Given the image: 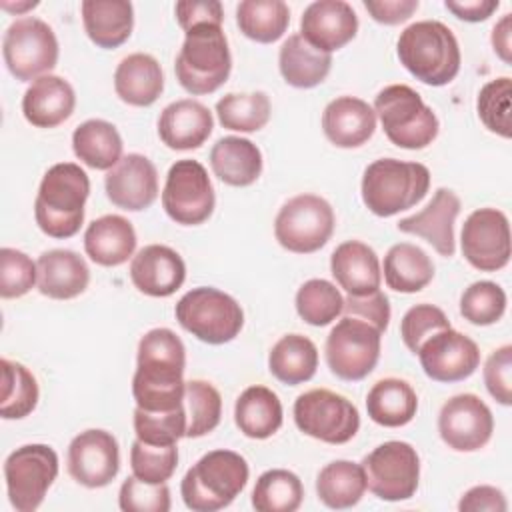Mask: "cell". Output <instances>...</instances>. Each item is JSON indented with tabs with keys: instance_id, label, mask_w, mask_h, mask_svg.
<instances>
[{
	"instance_id": "8",
	"label": "cell",
	"mask_w": 512,
	"mask_h": 512,
	"mask_svg": "<svg viewBox=\"0 0 512 512\" xmlns=\"http://www.w3.org/2000/svg\"><path fill=\"white\" fill-rule=\"evenodd\" d=\"M178 324L206 344H226L244 326L240 304L226 292L212 286L188 290L174 308Z\"/></svg>"
},
{
	"instance_id": "47",
	"label": "cell",
	"mask_w": 512,
	"mask_h": 512,
	"mask_svg": "<svg viewBox=\"0 0 512 512\" xmlns=\"http://www.w3.org/2000/svg\"><path fill=\"white\" fill-rule=\"evenodd\" d=\"M506 312V292L490 280L470 284L460 296V314L474 326H490Z\"/></svg>"
},
{
	"instance_id": "7",
	"label": "cell",
	"mask_w": 512,
	"mask_h": 512,
	"mask_svg": "<svg viewBox=\"0 0 512 512\" xmlns=\"http://www.w3.org/2000/svg\"><path fill=\"white\" fill-rule=\"evenodd\" d=\"M374 112L392 144L422 150L438 136L440 122L422 96L406 84H390L376 94Z\"/></svg>"
},
{
	"instance_id": "43",
	"label": "cell",
	"mask_w": 512,
	"mask_h": 512,
	"mask_svg": "<svg viewBox=\"0 0 512 512\" xmlns=\"http://www.w3.org/2000/svg\"><path fill=\"white\" fill-rule=\"evenodd\" d=\"M270 98L264 92H230L216 102V114L224 128L234 132H258L270 120Z\"/></svg>"
},
{
	"instance_id": "32",
	"label": "cell",
	"mask_w": 512,
	"mask_h": 512,
	"mask_svg": "<svg viewBox=\"0 0 512 512\" xmlns=\"http://www.w3.org/2000/svg\"><path fill=\"white\" fill-rule=\"evenodd\" d=\"M210 166L224 184L244 188L262 174V152L248 138L224 136L210 150Z\"/></svg>"
},
{
	"instance_id": "37",
	"label": "cell",
	"mask_w": 512,
	"mask_h": 512,
	"mask_svg": "<svg viewBox=\"0 0 512 512\" xmlns=\"http://www.w3.org/2000/svg\"><path fill=\"white\" fill-rule=\"evenodd\" d=\"M122 138L114 124L92 118L82 122L72 132V150L76 158L94 168V170H110L122 158Z\"/></svg>"
},
{
	"instance_id": "19",
	"label": "cell",
	"mask_w": 512,
	"mask_h": 512,
	"mask_svg": "<svg viewBox=\"0 0 512 512\" xmlns=\"http://www.w3.org/2000/svg\"><path fill=\"white\" fill-rule=\"evenodd\" d=\"M68 474L86 488L108 486L120 470L118 440L100 428H90L72 438L66 456Z\"/></svg>"
},
{
	"instance_id": "16",
	"label": "cell",
	"mask_w": 512,
	"mask_h": 512,
	"mask_svg": "<svg viewBox=\"0 0 512 512\" xmlns=\"http://www.w3.org/2000/svg\"><path fill=\"white\" fill-rule=\"evenodd\" d=\"M460 248L470 266L496 272L510 262V224L498 208L474 210L462 226Z\"/></svg>"
},
{
	"instance_id": "56",
	"label": "cell",
	"mask_w": 512,
	"mask_h": 512,
	"mask_svg": "<svg viewBox=\"0 0 512 512\" xmlns=\"http://www.w3.org/2000/svg\"><path fill=\"white\" fill-rule=\"evenodd\" d=\"M460 512H506L508 502L500 488L480 484L464 492V496L458 502Z\"/></svg>"
},
{
	"instance_id": "40",
	"label": "cell",
	"mask_w": 512,
	"mask_h": 512,
	"mask_svg": "<svg viewBox=\"0 0 512 512\" xmlns=\"http://www.w3.org/2000/svg\"><path fill=\"white\" fill-rule=\"evenodd\" d=\"M236 24L246 38L272 44L284 36L290 10L282 0H244L236 6Z\"/></svg>"
},
{
	"instance_id": "52",
	"label": "cell",
	"mask_w": 512,
	"mask_h": 512,
	"mask_svg": "<svg viewBox=\"0 0 512 512\" xmlns=\"http://www.w3.org/2000/svg\"><path fill=\"white\" fill-rule=\"evenodd\" d=\"M118 506L124 512H168L172 506L170 488L166 482L150 484L132 474L120 486Z\"/></svg>"
},
{
	"instance_id": "6",
	"label": "cell",
	"mask_w": 512,
	"mask_h": 512,
	"mask_svg": "<svg viewBox=\"0 0 512 512\" xmlns=\"http://www.w3.org/2000/svg\"><path fill=\"white\" fill-rule=\"evenodd\" d=\"M174 70L186 92L194 96L216 92L232 70V56L222 26L200 24L190 28L176 56Z\"/></svg>"
},
{
	"instance_id": "46",
	"label": "cell",
	"mask_w": 512,
	"mask_h": 512,
	"mask_svg": "<svg viewBox=\"0 0 512 512\" xmlns=\"http://www.w3.org/2000/svg\"><path fill=\"white\" fill-rule=\"evenodd\" d=\"M186 408L184 404L166 412H150L144 408L134 410L136 438L152 446H172L186 436Z\"/></svg>"
},
{
	"instance_id": "28",
	"label": "cell",
	"mask_w": 512,
	"mask_h": 512,
	"mask_svg": "<svg viewBox=\"0 0 512 512\" xmlns=\"http://www.w3.org/2000/svg\"><path fill=\"white\" fill-rule=\"evenodd\" d=\"M38 290L52 300H70L80 296L90 282V270L84 258L72 250L56 248L44 252L38 262Z\"/></svg>"
},
{
	"instance_id": "15",
	"label": "cell",
	"mask_w": 512,
	"mask_h": 512,
	"mask_svg": "<svg viewBox=\"0 0 512 512\" xmlns=\"http://www.w3.org/2000/svg\"><path fill=\"white\" fill-rule=\"evenodd\" d=\"M216 196L206 168L198 160H176L162 190V208L182 226H198L214 212Z\"/></svg>"
},
{
	"instance_id": "31",
	"label": "cell",
	"mask_w": 512,
	"mask_h": 512,
	"mask_svg": "<svg viewBox=\"0 0 512 512\" xmlns=\"http://www.w3.org/2000/svg\"><path fill=\"white\" fill-rule=\"evenodd\" d=\"M82 24L88 38L100 48L122 46L134 28V8L128 0H84Z\"/></svg>"
},
{
	"instance_id": "26",
	"label": "cell",
	"mask_w": 512,
	"mask_h": 512,
	"mask_svg": "<svg viewBox=\"0 0 512 512\" xmlns=\"http://www.w3.org/2000/svg\"><path fill=\"white\" fill-rule=\"evenodd\" d=\"M330 272L336 284L350 296H366L380 290V260L376 252L360 240H346L334 248Z\"/></svg>"
},
{
	"instance_id": "49",
	"label": "cell",
	"mask_w": 512,
	"mask_h": 512,
	"mask_svg": "<svg viewBox=\"0 0 512 512\" xmlns=\"http://www.w3.org/2000/svg\"><path fill=\"white\" fill-rule=\"evenodd\" d=\"M178 466V448L172 446H152L142 440H134L130 448V468L132 474L150 484H162L172 478Z\"/></svg>"
},
{
	"instance_id": "5",
	"label": "cell",
	"mask_w": 512,
	"mask_h": 512,
	"mask_svg": "<svg viewBox=\"0 0 512 512\" xmlns=\"http://www.w3.org/2000/svg\"><path fill=\"white\" fill-rule=\"evenodd\" d=\"M430 188V170L420 162L380 158L366 166L362 176V202L380 216L388 218L416 206Z\"/></svg>"
},
{
	"instance_id": "51",
	"label": "cell",
	"mask_w": 512,
	"mask_h": 512,
	"mask_svg": "<svg viewBox=\"0 0 512 512\" xmlns=\"http://www.w3.org/2000/svg\"><path fill=\"white\" fill-rule=\"evenodd\" d=\"M444 328H450V320L442 308L434 304H416L402 316L400 336L404 346L412 354H418L422 342Z\"/></svg>"
},
{
	"instance_id": "9",
	"label": "cell",
	"mask_w": 512,
	"mask_h": 512,
	"mask_svg": "<svg viewBox=\"0 0 512 512\" xmlns=\"http://www.w3.org/2000/svg\"><path fill=\"white\" fill-rule=\"evenodd\" d=\"M2 56L8 72L16 80L34 82L46 76L58 62L56 34L40 18H18L4 32Z\"/></svg>"
},
{
	"instance_id": "2",
	"label": "cell",
	"mask_w": 512,
	"mask_h": 512,
	"mask_svg": "<svg viewBox=\"0 0 512 512\" xmlns=\"http://www.w3.org/2000/svg\"><path fill=\"white\" fill-rule=\"evenodd\" d=\"M90 194L88 174L74 162H58L46 170L34 200L38 228L50 238H72L84 222Z\"/></svg>"
},
{
	"instance_id": "39",
	"label": "cell",
	"mask_w": 512,
	"mask_h": 512,
	"mask_svg": "<svg viewBox=\"0 0 512 512\" xmlns=\"http://www.w3.org/2000/svg\"><path fill=\"white\" fill-rule=\"evenodd\" d=\"M366 492V476L360 464L350 460H334L326 464L316 478V494L320 502L332 510L356 506Z\"/></svg>"
},
{
	"instance_id": "48",
	"label": "cell",
	"mask_w": 512,
	"mask_h": 512,
	"mask_svg": "<svg viewBox=\"0 0 512 512\" xmlns=\"http://www.w3.org/2000/svg\"><path fill=\"white\" fill-rule=\"evenodd\" d=\"M510 98H512V80L508 76H500V78L486 82L480 88V94L476 100V110H478L482 124L490 132H494L502 138L512 136Z\"/></svg>"
},
{
	"instance_id": "44",
	"label": "cell",
	"mask_w": 512,
	"mask_h": 512,
	"mask_svg": "<svg viewBox=\"0 0 512 512\" xmlns=\"http://www.w3.org/2000/svg\"><path fill=\"white\" fill-rule=\"evenodd\" d=\"M186 438H200L212 432L222 418L220 392L206 380H190L184 386Z\"/></svg>"
},
{
	"instance_id": "42",
	"label": "cell",
	"mask_w": 512,
	"mask_h": 512,
	"mask_svg": "<svg viewBox=\"0 0 512 512\" xmlns=\"http://www.w3.org/2000/svg\"><path fill=\"white\" fill-rule=\"evenodd\" d=\"M2 368V398L0 416L4 420L26 418L38 404V382L34 374L20 362L8 358L0 360Z\"/></svg>"
},
{
	"instance_id": "34",
	"label": "cell",
	"mask_w": 512,
	"mask_h": 512,
	"mask_svg": "<svg viewBox=\"0 0 512 512\" xmlns=\"http://www.w3.org/2000/svg\"><path fill=\"white\" fill-rule=\"evenodd\" d=\"M278 68L286 84L294 88H314L326 80L332 68V54L320 52L300 34H292L280 46Z\"/></svg>"
},
{
	"instance_id": "18",
	"label": "cell",
	"mask_w": 512,
	"mask_h": 512,
	"mask_svg": "<svg viewBox=\"0 0 512 512\" xmlns=\"http://www.w3.org/2000/svg\"><path fill=\"white\" fill-rule=\"evenodd\" d=\"M418 358L428 378L448 384L466 380L476 372L480 366V348L470 336L450 326L424 340Z\"/></svg>"
},
{
	"instance_id": "36",
	"label": "cell",
	"mask_w": 512,
	"mask_h": 512,
	"mask_svg": "<svg viewBox=\"0 0 512 512\" xmlns=\"http://www.w3.org/2000/svg\"><path fill=\"white\" fill-rule=\"evenodd\" d=\"M434 278L430 256L416 244H394L384 256V282L394 292L414 294L426 288Z\"/></svg>"
},
{
	"instance_id": "60",
	"label": "cell",
	"mask_w": 512,
	"mask_h": 512,
	"mask_svg": "<svg viewBox=\"0 0 512 512\" xmlns=\"http://www.w3.org/2000/svg\"><path fill=\"white\" fill-rule=\"evenodd\" d=\"M36 6H38V2H36V0H32V2H22V4L2 2V8H4V10H8V12H16V14H20V12H24V10H30V8H36Z\"/></svg>"
},
{
	"instance_id": "59",
	"label": "cell",
	"mask_w": 512,
	"mask_h": 512,
	"mask_svg": "<svg viewBox=\"0 0 512 512\" xmlns=\"http://www.w3.org/2000/svg\"><path fill=\"white\" fill-rule=\"evenodd\" d=\"M492 48L502 62H512V14H504L492 28Z\"/></svg>"
},
{
	"instance_id": "12",
	"label": "cell",
	"mask_w": 512,
	"mask_h": 512,
	"mask_svg": "<svg viewBox=\"0 0 512 512\" xmlns=\"http://www.w3.org/2000/svg\"><path fill=\"white\" fill-rule=\"evenodd\" d=\"M58 476V454L48 444H24L4 460L8 500L18 512H34Z\"/></svg>"
},
{
	"instance_id": "54",
	"label": "cell",
	"mask_w": 512,
	"mask_h": 512,
	"mask_svg": "<svg viewBox=\"0 0 512 512\" xmlns=\"http://www.w3.org/2000/svg\"><path fill=\"white\" fill-rule=\"evenodd\" d=\"M342 314L360 318L384 334V330L388 328V322H390L388 296L382 290H376L366 296H350L348 294V298H344Z\"/></svg>"
},
{
	"instance_id": "22",
	"label": "cell",
	"mask_w": 512,
	"mask_h": 512,
	"mask_svg": "<svg viewBox=\"0 0 512 512\" xmlns=\"http://www.w3.org/2000/svg\"><path fill=\"white\" fill-rule=\"evenodd\" d=\"M460 198L448 188H438L432 200L416 214L398 222V230L424 238L440 256H454V222L460 214Z\"/></svg>"
},
{
	"instance_id": "1",
	"label": "cell",
	"mask_w": 512,
	"mask_h": 512,
	"mask_svg": "<svg viewBox=\"0 0 512 512\" xmlns=\"http://www.w3.org/2000/svg\"><path fill=\"white\" fill-rule=\"evenodd\" d=\"M186 348L170 328H152L138 342L132 396L138 408L166 412L184 404Z\"/></svg>"
},
{
	"instance_id": "21",
	"label": "cell",
	"mask_w": 512,
	"mask_h": 512,
	"mask_svg": "<svg viewBox=\"0 0 512 512\" xmlns=\"http://www.w3.org/2000/svg\"><path fill=\"white\" fill-rule=\"evenodd\" d=\"M358 32V16L344 0H316L300 18V36L316 50L332 54Z\"/></svg>"
},
{
	"instance_id": "53",
	"label": "cell",
	"mask_w": 512,
	"mask_h": 512,
	"mask_svg": "<svg viewBox=\"0 0 512 512\" xmlns=\"http://www.w3.org/2000/svg\"><path fill=\"white\" fill-rule=\"evenodd\" d=\"M484 384L490 396L502 406L512 404V346L496 348L484 364Z\"/></svg>"
},
{
	"instance_id": "11",
	"label": "cell",
	"mask_w": 512,
	"mask_h": 512,
	"mask_svg": "<svg viewBox=\"0 0 512 512\" xmlns=\"http://www.w3.org/2000/svg\"><path fill=\"white\" fill-rule=\"evenodd\" d=\"M294 422L310 438L326 444H346L360 428V414L346 396L314 388L296 398Z\"/></svg>"
},
{
	"instance_id": "50",
	"label": "cell",
	"mask_w": 512,
	"mask_h": 512,
	"mask_svg": "<svg viewBox=\"0 0 512 512\" xmlns=\"http://www.w3.org/2000/svg\"><path fill=\"white\" fill-rule=\"evenodd\" d=\"M38 284V266L16 248L0 250V296L20 298Z\"/></svg>"
},
{
	"instance_id": "25",
	"label": "cell",
	"mask_w": 512,
	"mask_h": 512,
	"mask_svg": "<svg viewBox=\"0 0 512 512\" xmlns=\"http://www.w3.org/2000/svg\"><path fill=\"white\" fill-rule=\"evenodd\" d=\"M322 130L338 148H358L368 142L376 130L374 108L356 96H340L326 104L322 112Z\"/></svg>"
},
{
	"instance_id": "41",
	"label": "cell",
	"mask_w": 512,
	"mask_h": 512,
	"mask_svg": "<svg viewBox=\"0 0 512 512\" xmlns=\"http://www.w3.org/2000/svg\"><path fill=\"white\" fill-rule=\"evenodd\" d=\"M304 500L300 478L284 468H272L258 476L252 490V506L258 512H294Z\"/></svg>"
},
{
	"instance_id": "4",
	"label": "cell",
	"mask_w": 512,
	"mask_h": 512,
	"mask_svg": "<svg viewBox=\"0 0 512 512\" xmlns=\"http://www.w3.org/2000/svg\"><path fill=\"white\" fill-rule=\"evenodd\" d=\"M250 476L248 462L234 450H212L204 454L180 482L186 508L194 512H216L232 504Z\"/></svg>"
},
{
	"instance_id": "33",
	"label": "cell",
	"mask_w": 512,
	"mask_h": 512,
	"mask_svg": "<svg viewBox=\"0 0 512 512\" xmlns=\"http://www.w3.org/2000/svg\"><path fill=\"white\" fill-rule=\"evenodd\" d=\"M282 402L266 386H248L234 404V422L240 432L254 440H266L282 426Z\"/></svg>"
},
{
	"instance_id": "14",
	"label": "cell",
	"mask_w": 512,
	"mask_h": 512,
	"mask_svg": "<svg viewBox=\"0 0 512 512\" xmlns=\"http://www.w3.org/2000/svg\"><path fill=\"white\" fill-rule=\"evenodd\" d=\"M382 332L372 324L344 316L326 338V364L340 380L366 378L378 364Z\"/></svg>"
},
{
	"instance_id": "10",
	"label": "cell",
	"mask_w": 512,
	"mask_h": 512,
	"mask_svg": "<svg viewBox=\"0 0 512 512\" xmlns=\"http://www.w3.org/2000/svg\"><path fill=\"white\" fill-rule=\"evenodd\" d=\"M334 224V210L324 198L316 194H298L278 210L274 236L288 252L312 254L330 240Z\"/></svg>"
},
{
	"instance_id": "38",
	"label": "cell",
	"mask_w": 512,
	"mask_h": 512,
	"mask_svg": "<svg viewBox=\"0 0 512 512\" xmlns=\"http://www.w3.org/2000/svg\"><path fill=\"white\" fill-rule=\"evenodd\" d=\"M318 368V348L302 334L282 336L268 354V370L282 384L308 382Z\"/></svg>"
},
{
	"instance_id": "57",
	"label": "cell",
	"mask_w": 512,
	"mask_h": 512,
	"mask_svg": "<svg viewBox=\"0 0 512 512\" xmlns=\"http://www.w3.org/2000/svg\"><path fill=\"white\" fill-rule=\"evenodd\" d=\"M364 8L376 22L396 26L418 10V0H364Z\"/></svg>"
},
{
	"instance_id": "13",
	"label": "cell",
	"mask_w": 512,
	"mask_h": 512,
	"mask_svg": "<svg viewBox=\"0 0 512 512\" xmlns=\"http://www.w3.org/2000/svg\"><path fill=\"white\" fill-rule=\"evenodd\" d=\"M360 466L366 476V488L380 500H408L418 488L420 458L408 442H384L366 454Z\"/></svg>"
},
{
	"instance_id": "30",
	"label": "cell",
	"mask_w": 512,
	"mask_h": 512,
	"mask_svg": "<svg viewBox=\"0 0 512 512\" xmlns=\"http://www.w3.org/2000/svg\"><path fill=\"white\" fill-rule=\"evenodd\" d=\"M116 96L130 106H150L164 90L160 62L144 52L128 54L114 72Z\"/></svg>"
},
{
	"instance_id": "35",
	"label": "cell",
	"mask_w": 512,
	"mask_h": 512,
	"mask_svg": "<svg viewBox=\"0 0 512 512\" xmlns=\"http://www.w3.org/2000/svg\"><path fill=\"white\" fill-rule=\"evenodd\" d=\"M366 410L370 420L378 426L400 428L416 416L418 396L406 380L382 378L370 388Z\"/></svg>"
},
{
	"instance_id": "45",
	"label": "cell",
	"mask_w": 512,
	"mask_h": 512,
	"mask_svg": "<svg viewBox=\"0 0 512 512\" xmlns=\"http://www.w3.org/2000/svg\"><path fill=\"white\" fill-rule=\"evenodd\" d=\"M340 290L322 278L306 280L296 292V312L310 326H328L342 314Z\"/></svg>"
},
{
	"instance_id": "55",
	"label": "cell",
	"mask_w": 512,
	"mask_h": 512,
	"mask_svg": "<svg viewBox=\"0 0 512 512\" xmlns=\"http://www.w3.org/2000/svg\"><path fill=\"white\" fill-rule=\"evenodd\" d=\"M176 20L184 32L200 24H218L224 22V10L218 0H180L174 6Z\"/></svg>"
},
{
	"instance_id": "24",
	"label": "cell",
	"mask_w": 512,
	"mask_h": 512,
	"mask_svg": "<svg viewBox=\"0 0 512 512\" xmlns=\"http://www.w3.org/2000/svg\"><path fill=\"white\" fill-rule=\"evenodd\" d=\"M212 128V112L192 98L168 104L158 118V136L172 150L200 148L212 134Z\"/></svg>"
},
{
	"instance_id": "58",
	"label": "cell",
	"mask_w": 512,
	"mask_h": 512,
	"mask_svg": "<svg viewBox=\"0 0 512 512\" xmlns=\"http://www.w3.org/2000/svg\"><path fill=\"white\" fill-rule=\"evenodd\" d=\"M444 6L460 20L484 22L498 10L500 2L498 0H446Z\"/></svg>"
},
{
	"instance_id": "27",
	"label": "cell",
	"mask_w": 512,
	"mask_h": 512,
	"mask_svg": "<svg viewBox=\"0 0 512 512\" xmlns=\"http://www.w3.org/2000/svg\"><path fill=\"white\" fill-rule=\"evenodd\" d=\"M76 106V94L68 80L46 74L36 78L22 96V114L36 128H54L68 120Z\"/></svg>"
},
{
	"instance_id": "3",
	"label": "cell",
	"mask_w": 512,
	"mask_h": 512,
	"mask_svg": "<svg viewBox=\"0 0 512 512\" xmlns=\"http://www.w3.org/2000/svg\"><path fill=\"white\" fill-rule=\"evenodd\" d=\"M400 64L428 86H446L460 72V46L454 32L438 20L406 26L396 44Z\"/></svg>"
},
{
	"instance_id": "23",
	"label": "cell",
	"mask_w": 512,
	"mask_h": 512,
	"mask_svg": "<svg viewBox=\"0 0 512 512\" xmlns=\"http://www.w3.org/2000/svg\"><path fill=\"white\" fill-rule=\"evenodd\" d=\"M130 280L146 296L166 298L186 280L182 256L164 244H148L132 256Z\"/></svg>"
},
{
	"instance_id": "17",
	"label": "cell",
	"mask_w": 512,
	"mask_h": 512,
	"mask_svg": "<svg viewBox=\"0 0 512 512\" xmlns=\"http://www.w3.org/2000/svg\"><path fill=\"white\" fill-rule=\"evenodd\" d=\"M438 432L448 448L476 452L492 438L494 418L476 394H456L440 408Z\"/></svg>"
},
{
	"instance_id": "29",
	"label": "cell",
	"mask_w": 512,
	"mask_h": 512,
	"mask_svg": "<svg viewBox=\"0 0 512 512\" xmlns=\"http://www.w3.org/2000/svg\"><path fill=\"white\" fill-rule=\"evenodd\" d=\"M84 250L100 266H120L136 250V232L130 220L106 214L92 220L84 232Z\"/></svg>"
},
{
	"instance_id": "20",
	"label": "cell",
	"mask_w": 512,
	"mask_h": 512,
	"mask_svg": "<svg viewBox=\"0 0 512 512\" xmlns=\"http://www.w3.org/2000/svg\"><path fill=\"white\" fill-rule=\"evenodd\" d=\"M104 188L114 206L128 212L146 210L158 198L156 166L142 154H126L106 172Z\"/></svg>"
}]
</instances>
